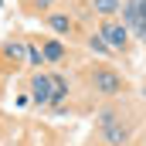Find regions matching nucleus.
<instances>
[{
  "label": "nucleus",
  "instance_id": "39448f33",
  "mask_svg": "<svg viewBox=\"0 0 146 146\" xmlns=\"http://www.w3.org/2000/svg\"><path fill=\"white\" fill-rule=\"evenodd\" d=\"M65 95H68V82H65L61 75H51V102H54V106H61V102H65Z\"/></svg>",
  "mask_w": 146,
  "mask_h": 146
},
{
  "label": "nucleus",
  "instance_id": "f257e3e1",
  "mask_svg": "<svg viewBox=\"0 0 146 146\" xmlns=\"http://www.w3.org/2000/svg\"><path fill=\"white\" fill-rule=\"evenodd\" d=\"M99 34L106 37V44H109L112 51H119V48H126V41H129V27L119 24V21H102Z\"/></svg>",
  "mask_w": 146,
  "mask_h": 146
},
{
  "label": "nucleus",
  "instance_id": "423d86ee",
  "mask_svg": "<svg viewBox=\"0 0 146 146\" xmlns=\"http://www.w3.org/2000/svg\"><path fill=\"white\" fill-rule=\"evenodd\" d=\"M41 51H44L48 61H61V58H65V44H61V41H44Z\"/></svg>",
  "mask_w": 146,
  "mask_h": 146
},
{
  "label": "nucleus",
  "instance_id": "9b49d317",
  "mask_svg": "<svg viewBox=\"0 0 146 146\" xmlns=\"http://www.w3.org/2000/svg\"><path fill=\"white\" fill-rule=\"evenodd\" d=\"M27 61H31V65H37V68H41V65H44L48 58H44V51H41L37 44H31V48H27Z\"/></svg>",
  "mask_w": 146,
  "mask_h": 146
},
{
  "label": "nucleus",
  "instance_id": "1a4fd4ad",
  "mask_svg": "<svg viewBox=\"0 0 146 146\" xmlns=\"http://www.w3.org/2000/svg\"><path fill=\"white\" fill-rule=\"evenodd\" d=\"M88 48H92L95 54H112V48L106 44V37H102V34H92V37H88Z\"/></svg>",
  "mask_w": 146,
  "mask_h": 146
},
{
  "label": "nucleus",
  "instance_id": "9d476101",
  "mask_svg": "<svg viewBox=\"0 0 146 146\" xmlns=\"http://www.w3.org/2000/svg\"><path fill=\"white\" fill-rule=\"evenodd\" d=\"M92 7H95L99 14H115V10H119V0H92Z\"/></svg>",
  "mask_w": 146,
  "mask_h": 146
},
{
  "label": "nucleus",
  "instance_id": "6e6552de",
  "mask_svg": "<svg viewBox=\"0 0 146 146\" xmlns=\"http://www.w3.org/2000/svg\"><path fill=\"white\" fill-rule=\"evenodd\" d=\"M7 58H10V61H24V58H27V44L10 41V44H7Z\"/></svg>",
  "mask_w": 146,
  "mask_h": 146
},
{
  "label": "nucleus",
  "instance_id": "7ed1b4c3",
  "mask_svg": "<svg viewBox=\"0 0 146 146\" xmlns=\"http://www.w3.org/2000/svg\"><path fill=\"white\" fill-rule=\"evenodd\" d=\"M31 99H34L37 106H48V102H51V75L37 72L34 78H31Z\"/></svg>",
  "mask_w": 146,
  "mask_h": 146
},
{
  "label": "nucleus",
  "instance_id": "f03ea898",
  "mask_svg": "<svg viewBox=\"0 0 146 146\" xmlns=\"http://www.w3.org/2000/svg\"><path fill=\"white\" fill-rule=\"evenodd\" d=\"M92 78H95V88H99V92H106V95H115V92L122 88V78H119L115 72H109V68L92 72Z\"/></svg>",
  "mask_w": 146,
  "mask_h": 146
},
{
  "label": "nucleus",
  "instance_id": "0eeeda50",
  "mask_svg": "<svg viewBox=\"0 0 146 146\" xmlns=\"http://www.w3.org/2000/svg\"><path fill=\"white\" fill-rule=\"evenodd\" d=\"M48 24H51V31H58V34H68V31H72V21H68L65 14H51Z\"/></svg>",
  "mask_w": 146,
  "mask_h": 146
},
{
  "label": "nucleus",
  "instance_id": "20e7f679",
  "mask_svg": "<svg viewBox=\"0 0 146 146\" xmlns=\"http://www.w3.org/2000/svg\"><path fill=\"white\" fill-rule=\"evenodd\" d=\"M102 133H106V139H109L112 146L126 143V136H129V133H126V129H122V126H119L112 115H102Z\"/></svg>",
  "mask_w": 146,
  "mask_h": 146
},
{
  "label": "nucleus",
  "instance_id": "f8f14e48",
  "mask_svg": "<svg viewBox=\"0 0 146 146\" xmlns=\"http://www.w3.org/2000/svg\"><path fill=\"white\" fill-rule=\"evenodd\" d=\"M126 10H133V14L146 24V0H129V3H126Z\"/></svg>",
  "mask_w": 146,
  "mask_h": 146
},
{
  "label": "nucleus",
  "instance_id": "ddd939ff",
  "mask_svg": "<svg viewBox=\"0 0 146 146\" xmlns=\"http://www.w3.org/2000/svg\"><path fill=\"white\" fill-rule=\"evenodd\" d=\"M48 3H51V0H41V7H48Z\"/></svg>",
  "mask_w": 146,
  "mask_h": 146
}]
</instances>
